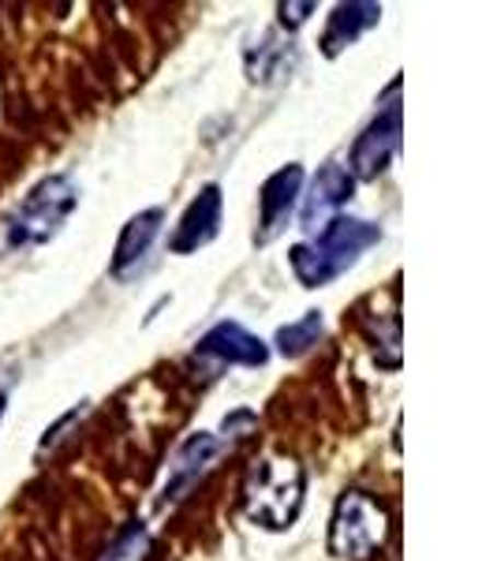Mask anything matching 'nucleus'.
Listing matches in <instances>:
<instances>
[{
	"label": "nucleus",
	"mask_w": 497,
	"mask_h": 561,
	"mask_svg": "<svg viewBox=\"0 0 497 561\" xmlns=\"http://www.w3.org/2000/svg\"><path fill=\"white\" fill-rule=\"evenodd\" d=\"M221 206H224L221 187L206 184L203 192L192 198L184 217H180L173 240H169V251H173V255H192V251L213 243L217 232H221Z\"/></svg>",
	"instance_id": "7"
},
{
	"label": "nucleus",
	"mask_w": 497,
	"mask_h": 561,
	"mask_svg": "<svg viewBox=\"0 0 497 561\" xmlns=\"http://www.w3.org/2000/svg\"><path fill=\"white\" fill-rule=\"evenodd\" d=\"M322 330H325L322 311H307L303 319H296V322H288V325L277 330L274 345H277L281 356H303V352L311 348V345H319Z\"/></svg>",
	"instance_id": "13"
},
{
	"label": "nucleus",
	"mask_w": 497,
	"mask_h": 561,
	"mask_svg": "<svg viewBox=\"0 0 497 561\" xmlns=\"http://www.w3.org/2000/svg\"><path fill=\"white\" fill-rule=\"evenodd\" d=\"M79 206V184L68 173H53L38 180L26 198L12 210L4 225L8 248H42L65 229V221Z\"/></svg>",
	"instance_id": "3"
},
{
	"label": "nucleus",
	"mask_w": 497,
	"mask_h": 561,
	"mask_svg": "<svg viewBox=\"0 0 497 561\" xmlns=\"http://www.w3.org/2000/svg\"><path fill=\"white\" fill-rule=\"evenodd\" d=\"M4 404H8V393H0V415H4Z\"/></svg>",
	"instance_id": "17"
},
{
	"label": "nucleus",
	"mask_w": 497,
	"mask_h": 561,
	"mask_svg": "<svg viewBox=\"0 0 497 561\" xmlns=\"http://www.w3.org/2000/svg\"><path fill=\"white\" fill-rule=\"evenodd\" d=\"M243 513L266 531H288L307 497V472L296 457L269 454L255 460L243 476Z\"/></svg>",
	"instance_id": "2"
},
{
	"label": "nucleus",
	"mask_w": 497,
	"mask_h": 561,
	"mask_svg": "<svg viewBox=\"0 0 497 561\" xmlns=\"http://www.w3.org/2000/svg\"><path fill=\"white\" fill-rule=\"evenodd\" d=\"M300 195H303V169L296 165V161H292V165H285V169H277V173L262 184V192H258V229H255L258 248H266V243H274L277 237H281L288 217L296 214Z\"/></svg>",
	"instance_id": "6"
},
{
	"label": "nucleus",
	"mask_w": 497,
	"mask_h": 561,
	"mask_svg": "<svg viewBox=\"0 0 497 561\" xmlns=\"http://www.w3.org/2000/svg\"><path fill=\"white\" fill-rule=\"evenodd\" d=\"M217 454H221V438H213L210 431L192 434V438L176 449V460H173V468H169V483H165V491H161V502L165 505L180 502V497L203 479V472L213 465Z\"/></svg>",
	"instance_id": "10"
},
{
	"label": "nucleus",
	"mask_w": 497,
	"mask_h": 561,
	"mask_svg": "<svg viewBox=\"0 0 497 561\" xmlns=\"http://www.w3.org/2000/svg\"><path fill=\"white\" fill-rule=\"evenodd\" d=\"M198 356H213L221 364L232 367H266L269 348L266 341H258L251 330H243L240 322H217L213 330H206L195 345Z\"/></svg>",
	"instance_id": "9"
},
{
	"label": "nucleus",
	"mask_w": 497,
	"mask_h": 561,
	"mask_svg": "<svg viewBox=\"0 0 497 561\" xmlns=\"http://www.w3.org/2000/svg\"><path fill=\"white\" fill-rule=\"evenodd\" d=\"M319 4H311V0H303V4H277V12H281V26H288V31H300V26L311 20V12Z\"/></svg>",
	"instance_id": "16"
},
{
	"label": "nucleus",
	"mask_w": 497,
	"mask_h": 561,
	"mask_svg": "<svg viewBox=\"0 0 497 561\" xmlns=\"http://www.w3.org/2000/svg\"><path fill=\"white\" fill-rule=\"evenodd\" d=\"M161 225H165V210H142L135 214L128 225H124L120 240H116V251H113V262H108V270H113V277H124L128 270L135 266V262L147 259L150 243L158 240Z\"/></svg>",
	"instance_id": "12"
},
{
	"label": "nucleus",
	"mask_w": 497,
	"mask_h": 561,
	"mask_svg": "<svg viewBox=\"0 0 497 561\" xmlns=\"http://www.w3.org/2000/svg\"><path fill=\"white\" fill-rule=\"evenodd\" d=\"M390 513L367 491H345L330 517V554L340 561H370L385 547Z\"/></svg>",
	"instance_id": "4"
},
{
	"label": "nucleus",
	"mask_w": 497,
	"mask_h": 561,
	"mask_svg": "<svg viewBox=\"0 0 497 561\" xmlns=\"http://www.w3.org/2000/svg\"><path fill=\"white\" fill-rule=\"evenodd\" d=\"M401 121H404L401 102H390L367 124L363 135L351 142V153H348L351 180H378L390 169V161L396 158V150H401V135H404Z\"/></svg>",
	"instance_id": "5"
},
{
	"label": "nucleus",
	"mask_w": 497,
	"mask_h": 561,
	"mask_svg": "<svg viewBox=\"0 0 497 561\" xmlns=\"http://www.w3.org/2000/svg\"><path fill=\"white\" fill-rule=\"evenodd\" d=\"M247 71L255 83H274V79L288 76V45H258V53L247 57Z\"/></svg>",
	"instance_id": "14"
},
{
	"label": "nucleus",
	"mask_w": 497,
	"mask_h": 561,
	"mask_svg": "<svg viewBox=\"0 0 497 561\" xmlns=\"http://www.w3.org/2000/svg\"><path fill=\"white\" fill-rule=\"evenodd\" d=\"M382 20V4H367V0H351V4H337L325 23V34H322V53L325 57H340L348 45H356L370 26H378Z\"/></svg>",
	"instance_id": "11"
},
{
	"label": "nucleus",
	"mask_w": 497,
	"mask_h": 561,
	"mask_svg": "<svg viewBox=\"0 0 497 561\" xmlns=\"http://www.w3.org/2000/svg\"><path fill=\"white\" fill-rule=\"evenodd\" d=\"M382 240V229L374 221L363 217H333L330 225L319 232L314 240L296 243L288 251V266H292L296 280L303 288H325L330 280H337L345 270H351L359 262L367 248Z\"/></svg>",
	"instance_id": "1"
},
{
	"label": "nucleus",
	"mask_w": 497,
	"mask_h": 561,
	"mask_svg": "<svg viewBox=\"0 0 497 561\" xmlns=\"http://www.w3.org/2000/svg\"><path fill=\"white\" fill-rule=\"evenodd\" d=\"M139 542H142V524H139V520H131L128 528H124L120 536L113 539V547L105 550L102 561H128V558H131V550L139 547Z\"/></svg>",
	"instance_id": "15"
},
{
	"label": "nucleus",
	"mask_w": 497,
	"mask_h": 561,
	"mask_svg": "<svg viewBox=\"0 0 497 561\" xmlns=\"http://www.w3.org/2000/svg\"><path fill=\"white\" fill-rule=\"evenodd\" d=\"M351 192H356V180L348 176L345 165H337V161H330V165L319 169V176H314L311 192L303 195V206H300V225L307 232L314 229H325V225L337 217L340 206L348 203Z\"/></svg>",
	"instance_id": "8"
}]
</instances>
